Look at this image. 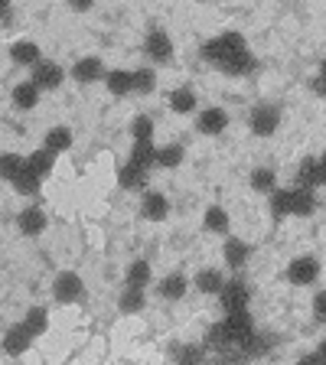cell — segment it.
I'll return each mask as SVG.
<instances>
[{
  "mask_svg": "<svg viewBox=\"0 0 326 365\" xmlns=\"http://www.w3.org/2000/svg\"><path fill=\"white\" fill-rule=\"evenodd\" d=\"M33 346V333L23 323H16V327H10L7 333H4V352L7 356H23V352Z\"/></svg>",
  "mask_w": 326,
  "mask_h": 365,
  "instance_id": "cell-17",
  "label": "cell"
},
{
  "mask_svg": "<svg viewBox=\"0 0 326 365\" xmlns=\"http://www.w3.org/2000/svg\"><path fill=\"white\" fill-rule=\"evenodd\" d=\"M196 4H209V0H196Z\"/></svg>",
  "mask_w": 326,
  "mask_h": 365,
  "instance_id": "cell-41",
  "label": "cell"
},
{
  "mask_svg": "<svg viewBox=\"0 0 326 365\" xmlns=\"http://www.w3.org/2000/svg\"><path fill=\"white\" fill-rule=\"evenodd\" d=\"M26 167V157L23 153H0V180H7V182H14L16 176H20V170Z\"/></svg>",
  "mask_w": 326,
  "mask_h": 365,
  "instance_id": "cell-31",
  "label": "cell"
},
{
  "mask_svg": "<svg viewBox=\"0 0 326 365\" xmlns=\"http://www.w3.org/2000/svg\"><path fill=\"white\" fill-rule=\"evenodd\" d=\"M68 10H76V14H88L91 7H95V0H66Z\"/></svg>",
  "mask_w": 326,
  "mask_h": 365,
  "instance_id": "cell-37",
  "label": "cell"
},
{
  "mask_svg": "<svg viewBox=\"0 0 326 365\" xmlns=\"http://www.w3.org/2000/svg\"><path fill=\"white\" fill-rule=\"evenodd\" d=\"M251 190H255V192H265V196H271V192L277 190V173H274L271 167L251 170Z\"/></svg>",
  "mask_w": 326,
  "mask_h": 365,
  "instance_id": "cell-30",
  "label": "cell"
},
{
  "mask_svg": "<svg viewBox=\"0 0 326 365\" xmlns=\"http://www.w3.org/2000/svg\"><path fill=\"white\" fill-rule=\"evenodd\" d=\"M317 209V199H313V190L307 186H290V190H274L271 192V212L281 219V215H313Z\"/></svg>",
  "mask_w": 326,
  "mask_h": 365,
  "instance_id": "cell-2",
  "label": "cell"
},
{
  "mask_svg": "<svg viewBox=\"0 0 326 365\" xmlns=\"http://www.w3.org/2000/svg\"><path fill=\"white\" fill-rule=\"evenodd\" d=\"M30 78L39 85V91H56L66 82V68L53 59H39L36 66H30Z\"/></svg>",
  "mask_w": 326,
  "mask_h": 365,
  "instance_id": "cell-4",
  "label": "cell"
},
{
  "mask_svg": "<svg viewBox=\"0 0 326 365\" xmlns=\"http://www.w3.org/2000/svg\"><path fill=\"white\" fill-rule=\"evenodd\" d=\"M183 157H186V150H183V144H167V147H157V167L160 170H176L183 163Z\"/></svg>",
  "mask_w": 326,
  "mask_h": 365,
  "instance_id": "cell-32",
  "label": "cell"
},
{
  "mask_svg": "<svg viewBox=\"0 0 326 365\" xmlns=\"http://www.w3.org/2000/svg\"><path fill=\"white\" fill-rule=\"evenodd\" d=\"M313 317H317L320 323H326V290H320V294L313 297Z\"/></svg>",
  "mask_w": 326,
  "mask_h": 365,
  "instance_id": "cell-36",
  "label": "cell"
},
{
  "mask_svg": "<svg viewBox=\"0 0 326 365\" xmlns=\"http://www.w3.org/2000/svg\"><path fill=\"white\" fill-rule=\"evenodd\" d=\"M39 85L33 82V78H26V82H16L14 85V95H10V101H14L16 111H33V108L39 105Z\"/></svg>",
  "mask_w": 326,
  "mask_h": 365,
  "instance_id": "cell-16",
  "label": "cell"
},
{
  "mask_svg": "<svg viewBox=\"0 0 326 365\" xmlns=\"http://www.w3.org/2000/svg\"><path fill=\"white\" fill-rule=\"evenodd\" d=\"M7 10H10V0H0V16H7Z\"/></svg>",
  "mask_w": 326,
  "mask_h": 365,
  "instance_id": "cell-39",
  "label": "cell"
},
{
  "mask_svg": "<svg viewBox=\"0 0 326 365\" xmlns=\"http://www.w3.org/2000/svg\"><path fill=\"white\" fill-rule=\"evenodd\" d=\"M157 294L163 297V300H170V304H176V300H183V297L190 294V277L186 274H167L163 281L157 284Z\"/></svg>",
  "mask_w": 326,
  "mask_h": 365,
  "instance_id": "cell-15",
  "label": "cell"
},
{
  "mask_svg": "<svg viewBox=\"0 0 326 365\" xmlns=\"http://www.w3.org/2000/svg\"><path fill=\"white\" fill-rule=\"evenodd\" d=\"M39 182H43V176H39L36 170L26 163V167L20 170V176L14 180V190L20 192V196H39Z\"/></svg>",
  "mask_w": 326,
  "mask_h": 365,
  "instance_id": "cell-26",
  "label": "cell"
},
{
  "mask_svg": "<svg viewBox=\"0 0 326 365\" xmlns=\"http://www.w3.org/2000/svg\"><path fill=\"white\" fill-rule=\"evenodd\" d=\"M277 128H281V108L277 105H258L251 111V130L258 137H271Z\"/></svg>",
  "mask_w": 326,
  "mask_h": 365,
  "instance_id": "cell-10",
  "label": "cell"
},
{
  "mask_svg": "<svg viewBox=\"0 0 326 365\" xmlns=\"http://www.w3.org/2000/svg\"><path fill=\"white\" fill-rule=\"evenodd\" d=\"M157 91V72L153 68H134V95H153Z\"/></svg>",
  "mask_w": 326,
  "mask_h": 365,
  "instance_id": "cell-33",
  "label": "cell"
},
{
  "mask_svg": "<svg viewBox=\"0 0 326 365\" xmlns=\"http://www.w3.org/2000/svg\"><path fill=\"white\" fill-rule=\"evenodd\" d=\"M131 140H153V118L151 114H137L131 121Z\"/></svg>",
  "mask_w": 326,
  "mask_h": 365,
  "instance_id": "cell-34",
  "label": "cell"
},
{
  "mask_svg": "<svg viewBox=\"0 0 326 365\" xmlns=\"http://www.w3.org/2000/svg\"><path fill=\"white\" fill-rule=\"evenodd\" d=\"M82 297H85V281L78 277L76 271L56 274V281H53V300H56V304L72 307V304H78Z\"/></svg>",
  "mask_w": 326,
  "mask_h": 365,
  "instance_id": "cell-3",
  "label": "cell"
},
{
  "mask_svg": "<svg viewBox=\"0 0 326 365\" xmlns=\"http://www.w3.org/2000/svg\"><path fill=\"white\" fill-rule=\"evenodd\" d=\"M105 85L114 98H128V95H134V72H128V68H111V72H105Z\"/></svg>",
  "mask_w": 326,
  "mask_h": 365,
  "instance_id": "cell-18",
  "label": "cell"
},
{
  "mask_svg": "<svg viewBox=\"0 0 326 365\" xmlns=\"http://www.w3.org/2000/svg\"><path fill=\"white\" fill-rule=\"evenodd\" d=\"M196 128H199V134H205V137H219L222 130L228 128V111L225 108H203V111L196 114Z\"/></svg>",
  "mask_w": 326,
  "mask_h": 365,
  "instance_id": "cell-11",
  "label": "cell"
},
{
  "mask_svg": "<svg viewBox=\"0 0 326 365\" xmlns=\"http://www.w3.org/2000/svg\"><path fill=\"white\" fill-rule=\"evenodd\" d=\"M144 53L151 56L153 66H167V62H173V39H170V33H163L160 26L151 30L147 39H144Z\"/></svg>",
  "mask_w": 326,
  "mask_h": 365,
  "instance_id": "cell-5",
  "label": "cell"
},
{
  "mask_svg": "<svg viewBox=\"0 0 326 365\" xmlns=\"http://www.w3.org/2000/svg\"><path fill=\"white\" fill-rule=\"evenodd\" d=\"M10 59H14L16 66H36V62L43 59V53H39V46L33 43V39H20V43L10 46Z\"/></svg>",
  "mask_w": 326,
  "mask_h": 365,
  "instance_id": "cell-23",
  "label": "cell"
},
{
  "mask_svg": "<svg viewBox=\"0 0 326 365\" xmlns=\"http://www.w3.org/2000/svg\"><path fill=\"white\" fill-rule=\"evenodd\" d=\"M251 255H255V248L248 242H242V238H225V245H222V258H225V264L232 271H242L251 261Z\"/></svg>",
  "mask_w": 326,
  "mask_h": 365,
  "instance_id": "cell-12",
  "label": "cell"
},
{
  "mask_svg": "<svg viewBox=\"0 0 326 365\" xmlns=\"http://www.w3.org/2000/svg\"><path fill=\"white\" fill-rule=\"evenodd\" d=\"M23 327L33 333V339H39V336L49 329V310H46V307H30L26 317H23Z\"/></svg>",
  "mask_w": 326,
  "mask_h": 365,
  "instance_id": "cell-29",
  "label": "cell"
},
{
  "mask_svg": "<svg viewBox=\"0 0 326 365\" xmlns=\"http://www.w3.org/2000/svg\"><path fill=\"white\" fill-rule=\"evenodd\" d=\"M317 88H320V91L326 88V62H323V68H320V85H317Z\"/></svg>",
  "mask_w": 326,
  "mask_h": 365,
  "instance_id": "cell-38",
  "label": "cell"
},
{
  "mask_svg": "<svg viewBox=\"0 0 326 365\" xmlns=\"http://www.w3.org/2000/svg\"><path fill=\"white\" fill-rule=\"evenodd\" d=\"M203 346H186V349L176 352V362H203Z\"/></svg>",
  "mask_w": 326,
  "mask_h": 365,
  "instance_id": "cell-35",
  "label": "cell"
},
{
  "mask_svg": "<svg viewBox=\"0 0 326 365\" xmlns=\"http://www.w3.org/2000/svg\"><path fill=\"white\" fill-rule=\"evenodd\" d=\"M56 157H59V153H53L49 147H36V150L26 157V163H30V167L46 180V176L53 173V167H56Z\"/></svg>",
  "mask_w": 326,
  "mask_h": 365,
  "instance_id": "cell-28",
  "label": "cell"
},
{
  "mask_svg": "<svg viewBox=\"0 0 326 365\" xmlns=\"http://www.w3.org/2000/svg\"><path fill=\"white\" fill-rule=\"evenodd\" d=\"M320 356H323V359H326V339H323V342H320Z\"/></svg>",
  "mask_w": 326,
  "mask_h": 365,
  "instance_id": "cell-40",
  "label": "cell"
},
{
  "mask_svg": "<svg viewBox=\"0 0 326 365\" xmlns=\"http://www.w3.org/2000/svg\"><path fill=\"white\" fill-rule=\"evenodd\" d=\"M167 101H170V111H173V114H193V111H196V91H193L190 85L173 88Z\"/></svg>",
  "mask_w": 326,
  "mask_h": 365,
  "instance_id": "cell-22",
  "label": "cell"
},
{
  "mask_svg": "<svg viewBox=\"0 0 326 365\" xmlns=\"http://www.w3.org/2000/svg\"><path fill=\"white\" fill-rule=\"evenodd\" d=\"M147 173L151 170H144V167H137V163H124L121 167V173H118V182H121L124 190H144L147 186Z\"/></svg>",
  "mask_w": 326,
  "mask_h": 365,
  "instance_id": "cell-25",
  "label": "cell"
},
{
  "mask_svg": "<svg viewBox=\"0 0 326 365\" xmlns=\"http://www.w3.org/2000/svg\"><path fill=\"white\" fill-rule=\"evenodd\" d=\"M320 277V261L313 258V255H300V258H294L287 264V281L294 284V287H307V284H313Z\"/></svg>",
  "mask_w": 326,
  "mask_h": 365,
  "instance_id": "cell-7",
  "label": "cell"
},
{
  "mask_svg": "<svg viewBox=\"0 0 326 365\" xmlns=\"http://www.w3.org/2000/svg\"><path fill=\"white\" fill-rule=\"evenodd\" d=\"M16 228H20L26 238H36L49 228V215H46V209L39 202H30L20 215H16Z\"/></svg>",
  "mask_w": 326,
  "mask_h": 365,
  "instance_id": "cell-6",
  "label": "cell"
},
{
  "mask_svg": "<svg viewBox=\"0 0 326 365\" xmlns=\"http://www.w3.org/2000/svg\"><path fill=\"white\" fill-rule=\"evenodd\" d=\"M203 59L209 66L222 68L225 76H248L255 68V56L248 53L242 33H222L203 46Z\"/></svg>",
  "mask_w": 326,
  "mask_h": 365,
  "instance_id": "cell-1",
  "label": "cell"
},
{
  "mask_svg": "<svg viewBox=\"0 0 326 365\" xmlns=\"http://www.w3.org/2000/svg\"><path fill=\"white\" fill-rule=\"evenodd\" d=\"M131 163H137V167H157V147H153V140H134V147H131Z\"/></svg>",
  "mask_w": 326,
  "mask_h": 365,
  "instance_id": "cell-27",
  "label": "cell"
},
{
  "mask_svg": "<svg viewBox=\"0 0 326 365\" xmlns=\"http://www.w3.org/2000/svg\"><path fill=\"white\" fill-rule=\"evenodd\" d=\"M72 82L76 85H91V82H101L105 78V62H101V56H82V59L72 66Z\"/></svg>",
  "mask_w": 326,
  "mask_h": 365,
  "instance_id": "cell-9",
  "label": "cell"
},
{
  "mask_svg": "<svg viewBox=\"0 0 326 365\" xmlns=\"http://www.w3.org/2000/svg\"><path fill=\"white\" fill-rule=\"evenodd\" d=\"M151 281H153V267H151V261H144V258H137V261H131L128 264V274H124V284L128 287H151Z\"/></svg>",
  "mask_w": 326,
  "mask_h": 365,
  "instance_id": "cell-19",
  "label": "cell"
},
{
  "mask_svg": "<svg viewBox=\"0 0 326 365\" xmlns=\"http://www.w3.org/2000/svg\"><path fill=\"white\" fill-rule=\"evenodd\" d=\"M222 307H225V313H235V310H248V300H251V287L242 281V277H232V281H225V287H222Z\"/></svg>",
  "mask_w": 326,
  "mask_h": 365,
  "instance_id": "cell-8",
  "label": "cell"
},
{
  "mask_svg": "<svg viewBox=\"0 0 326 365\" xmlns=\"http://www.w3.org/2000/svg\"><path fill=\"white\" fill-rule=\"evenodd\" d=\"M141 215L147 222H163L170 215V199L160 190H147L144 199H141Z\"/></svg>",
  "mask_w": 326,
  "mask_h": 365,
  "instance_id": "cell-13",
  "label": "cell"
},
{
  "mask_svg": "<svg viewBox=\"0 0 326 365\" xmlns=\"http://www.w3.org/2000/svg\"><path fill=\"white\" fill-rule=\"evenodd\" d=\"M228 225H232V222H228V212L222 209V205H209V209L203 212V228L205 232H213V235H225Z\"/></svg>",
  "mask_w": 326,
  "mask_h": 365,
  "instance_id": "cell-24",
  "label": "cell"
},
{
  "mask_svg": "<svg viewBox=\"0 0 326 365\" xmlns=\"http://www.w3.org/2000/svg\"><path fill=\"white\" fill-rule=\"evenodd\" d=\"M225 281L228 277L219 271V267H203V271H196V277H193V287L205 297H219L222 287H225Z\"/></svg>",
  "mask_w": 326,
  "mask_h": 365,
  "instance_id": "cell-14",
  "label": "cell"
},
{
  "mask_svg": "<svg viewBox=\"0 0 326 365\" xmlns=\"http://www.w3.org/2000/svg\"><path fill=\"white\" fill-rule=\"evenodd\" d=\"M72 128H66V124H56V128H49L46 130V140H43V147H49L53 153H66V150H72Z\"/></svg>",
  "mask_w": 326,
  "mask_h": 365,
  "instance_id": "cell-21",
  "label": "cell"
},
{
  "mask_svg": "<svg viewBox=\"0 0 326 365\" xmlns=\"http://www.w3.org/2000/svg\"><path fill=\"white\" fill-rule=\"evenodd\" d=\"M144 307H147V294H144V287H128V284H124L121 297H118V310L128 313V317H134V313H141Z\"/></svg>",
  "mask_w": 326,
  "mask_h": 365,
  "instance_id": "cell-20",
  "label": "cell"
}]
</instances>
